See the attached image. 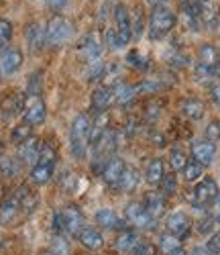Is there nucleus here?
I'll return each mask as SVG.
<instances>
[{"mask_svg": "<svg viewBox=\"0 0 220 255\" xmlns=\"http://www.w3.org/2000/svg\"><path fill=\"white\" fill-rule=\"evenodd\" d=\"M90 117L86 113H80L70 127V147L76 159H84L90 147Z\"/></svg>", "mask_w": 220, "mask_h": 255, "instance_id": "f257e3e1", "label": "nucleus"}, {"mask_svg": "<svg viewBox=\"0 0 220 255\" xmlns=\"http://www.w3.org/2000/svg\"><path fill=\"white\" fill-rule=\"evenodd\" d=\"M55 159H57V153L51 145L43 143L41 145V153H39V159L37 163L31 167V182L35 184H47L55 172Z\"/></svg>", "mask_w": 220, "mask_h": 255, "instance_id": "f03ea898", "label": "nucleus"}, {"mask_svg": "<svg viewBox=\"0 0 220 255\" xmlns=\"http://www.w3.org/2000/svg\"><path fill=\"white\" fill-rule=\"evenodd\" d=\"M175 27V12L171 8L163 6H155L149 18V35L151 39H163L165 35L171 33V29Z\"/></svg>", "mask_w": 220, "mask_h": 255, "instance_id": "7ed1b4c3", "label": "nucleus"}, {"mask_svg": "<svg viewBox=\"0 0 220 255\" xmlns=\"http://www.w3.org/2000/svg\"><path fill=\"white\" fill-rule=\"evenodd\" d=\"M74 33V25L65 16H51L45 27V43L51 47H59L68 41Z\"/></svg>", "mask_w": 220, "mask_h": 255, "instance_id": "20e7f679", "label": "nucleus"}, {"mask_svg": "<svg viewBox=\"0 0 220 255\" xmlns=\"http://www.w3.org/2000/svg\"><path fill=\"white\" fill-rule=\"evenodd\" d=\"M130 12L124 4H116L114 8V33H116V41H118V47H124L130 43L133 39V29H130Z\"/></svg>", "mask_w": 220, "mask_h": 255, "instance_id": "39448f33", "label": "nucleus"}, {"mask_svg": "<svg viewBox=\"0 0 220 255\" xmlns=\"http://www.w3.org/2000/svg\"><path fill=\"white\" fill-rule=\"evenodd\" d=\"M218 196V186L212 178H204L202 182H198L194 190H190V202L194 206H204V204H210L214 202Z\"/></svg>", "mask_w": 220, "mask_h": 255, "instance_id": "423d86ee", "label": "nucleus"}, {"mask_svg": "<svg viewBox=\"0 0 220 255\" xmlns=\"http://www.w3.org/2000/svg\"><path fill=\"white\" fill-rule=\"evenodd\" d=\"M23 115H25V123L33 125H41L47 117V106L41 100V96L35 94H25V106H23Z\"/></svg>", "mask_w": 220, "mask_h": 255, "instance_id": "0eeeda50", "label": "nucleus"}, {"mask_svg": "<svg viewBox=\"0 0 220 255\" xmlns=\"http://www.w3.org/2000/svg\"><path fill=\"white\" fill-rule=\"evenodd\" d=\"M61 212V227H63V233L65 235H72V237H78V233L84 229V217L80 208L76 206H65Z\"/></svg>", "mask_w": 220, "mask_h": 255, "instance_id": "6e6552de", "label": "nucleus"}, {"mask_svg": "<svg viewBox=\"0 0 220 255\" xmlns=\"http://www.w3.org/2000/svg\"><path fill=\"white\" fill-rule=\"evenodd\" d=\"M23 66V51L16 47H6L2 53H0V76H12L20 70Z\"/></svg>", "mask_w": 220, "mask_h": 255, "instance_id": "1a4fd4ad", "label": "nucleus"}, {"mask_svg": "<svg viewBox=\"0 0 220 255\" xmlns=\"http://www.w3.org/2000/svg\"><path fill=\"white\" fill-rule=\"evenodd\" d=\"M124 215H126V221L135 229H151L153 225H155V219H153L145 210V206L139 204V202H130L124 210Z\"/></svg>", "mask_w": 220, "mask_h": 255, "instance_id": "9d476101", "label": "nucleus"}, {"mask_svg": "<svg viewBox=\"0 0 220 255\" xmlns=\"http://www.w3.org/2000/svg\"><path fill=\"white\" fill-rule=\"evenodd\" d=\"M165 227H167V233H171V235L182 239L190 233L192 219L186 215V212H171V215L167 217V221H165Z\"/></svg>", "mask_w": 220, "mask_h": 255, "instance_id": "9b49d317", "label": "nucleus"}, {"mask_svg": "<svg viewBox=\"0 0 220 255\" xmlns=\"http://www.w3.org/2000/svg\"><path fill=\"white\" fill-rule=\"evenodd\" d=\"M124 167H126V163L120 159V157H110L106 163H104V167H102V180L108 184V186H112V188H116L118 186V182H120V176H122V172H124Z\"/></svg>", "mask_w": 220, "mask_h": 255, "instance_id": "f8f14e48", "label": "nucleus"}, {"mask_svg": "<svg viewBox=\"0 0 220 255\" xmlns=\"http://www.w3.org/2000/svg\"><path fill=\"white\" fill-rule=\"evenodd\" d=\"M214 155H216V145L210 143V141H206V139L196 141L192 145V157H194L196 163H200L202 167L204 165H210L212 159H214Z\"/></svg>", "mask_w": 220, "mask_h": 255, "instance_id": "ddd939ff", "label": "nucleus"}, {"mask_svg": "<svg viewBox=\"0 0 220 255\" xmlns=\"http://www.w3.org/2000/svg\"><path fill=\"white\" fill-rule=\"evenodd\" d=\"M80 51L88 61H98L100 53H102V43H100V37L96 33H88L82 41H80Z\"/></svg>", "mask_w": 220, "mask_h": 255, "instance_id": "4468645a", "label": "nucleus"}, {"mask_svg": "<svg viewBox=\"0 0 220 255\" xmlns=\"http://www.w3.org/2000/svg\"><path fill=\"white\" fill-rule=\"evenodd\" d=\"M96 223L100 225V227H104V229H110V231H122L126 225H124V221L116 215V212L112 210V208H100L98 212H96Z\"/></svg>", "mask_w": 220, "mask_h": 255, "instance_id": "2eb2a0df", "label": "nucleus"}, {"mask_svg": "<svg viewBox=\"0 0 220 255\" xmlns=\"http://www.w3.org/2000/svg\"><path fill=\"white\" fill-rule=\"evenodd\" d=\"M25 37H27V45L33 53H39L43 47H45V29H43L39 23H31L25 31Z\"/></svg>", "mask_w": 220, "mask_h": 255, "instance_id": "dca6fc26", "label": "nucleus"}, {"mask_svg": "<svg viewBox=\"0 0 220 255\" xmlns=\"http://www.w3.org/2000/svg\"><path fill=\"white\" fill-rule=\"evenodd\" d=\"M41 141L39 139H29L25 143H20L18 145V157L23 163H29V165H35L37 159H39V153H41Z\"/></svg>", "mask_w": 220, "mask_h": 255, "instance_id": "f3484780", "label": "nucleus"}, {"mask_svg": "<svg viewBox=\"0 0 220 255\" xmlns=\"http://www.w3.org/2000/svg\"><path fill=\"white\" fill-rule=\"evenodd\" d=\"M18 212H20V204H18V198L12 194L0 204V223L2 225H12L16 221V217H18Z\"/></svg>", "mask_w": 220, "mask_h": 255, "instance_id": "a211bd4d", "label": "nucleus"}, {"mask_svg": "<svg viewBox=\"0 0 220 255\" xmlns=\"http://www.w3.org/2000/svg\"><path fill=\"white\" fill-rule=\"evenodd\" d=\"M110 104H114L112 100V86H100L92 94V109L96 113H104Z\"/></svg>", "mask_w": 220, "mask_h": 255, "instance_id": "6ab92c4d", "label": "nucleus"}, {"mask_svg": "<svg viewBox=\"0 0 220 255\" xmlns=\"http://www.w3.org/2000/svg\"><path fill=\"white\" fill-rule=\"evenodd\" d=\"M78 239H80V243L86 247V249H100L102 245H104V237L100 235V233L96 231V229H92V227H84L80 233H78Z\"/></svg>", "mask_w": 220, "mask_h": 255, "instance_id": "aec40b11", "label": "nucleus"}, {"mask_svg": "<svg viewBox=\"0 0 220 255\" xmlns=\"http://www.w3.org/2000/svg\"><path fill=\"white\" fill-rule=\"evenodd\" d=\"M143 206H145V210L149 212V215L157 221V219L163 215V212H165L167 202H165V196H163V194H149V196L145 198Z\"/></svg>", "mask_w": 220, "mask_h": 255, "instance_id": "412c9836", "label": "nucleus"}, {"mask_svg": "<svg viewBox=\"0 0 220 255\" xmlns=\"http://www.w3.org/2000/svg\"><path fill=\"white\" fill-rule=\"evenodd\" d=\"M139 172H137V169L135 167H124V172H122V176H120V182H118V190H120V192H124V194H130V192H133V190L139 186Z\"/></svg>", "mask_w": 220, "mask_h": 255, "instance_id": "4be33fe9", "label": "nucleus"}, {"mask_svg": "<svg viewBox=\"0 0 220 255\" xmlns=\"http://www.w3.org/2000/svg\"><path fill=\"white\" fill-rule=\"evenodd\" d=\"M23 106H25V94H10L4 98L2 102V111H4V119H12L14 115L23 113Z\"/></svg>", "mask_w": 220, "mask_h": 255, "instance_id": "5701e85b", "label": "nucleus"}, {"mask_svg": "<svg viewBox=\"0 0 220 255\" xmlns=\"http://www.w3.org/2000/svg\"><path fill=\"white\" fill-rule=\"evenodd\" d=\"M163 161L159 159V157H155V159H151L149 163H147V167H145V180H147V184H151V186H159L161 184V180H163Z\"/></svg>", "mask_w": 220, "mask_h": 255, "instance_id": "b1692460", "label": "nucleus"}, {"mask_svg": "<svg viewBox=\"0 0 220 255\" xmlns=\"http://www.w3.org/2000/svg\"><path fill=\"white\" fill-rule=\"evenodd\" d=\"M218 59H220V53L210 43H204V45H200V49H198V63H202V66L214 68Z\"/></svg>", "mask_w": 220, "mask_h": 255, "instance_id": "393cba45", "label": "nucleus"}, {"mask_svg": "<svg viewBox=\"0 0 220 255\" xmlns=\"http://www.w3.org/2000/svg\"><path fill=\"white\" fill-rule=\"evenodd\" d=\"M204 102H200V100H196V98H188V100H184L182 102V113H184V117H188V119H192V121H198V119H202L204 117Z\"/></svg>", "mask_w": 220, "mask_h": 255, "instance_id": "a878e982", "label": "nucleus"}, {"mask_svg": "<svg viewBox=\"0 0 220 255\" xmlns=\"http://www.w3.org/2000/svg\"><path fill=\"white\" fill-rule=\"evenodd\" d=\"M137 94V88L130 86V84H116V86H112V100L116 104H126L135 98Z\"/></svg>", "mask_w": 220, "mask_h": 255, "instance_id": "bb28decb", "label": "nucleus"}, {"mask_svg": "<svg viewBox=\"0 0 220 255\" xmlns=\"http://www.w3.org/2000/svg\"><path fill=\"white\" fill-rule=\"evenodd\" d=\"M33 137V127L29 125V123H18L14 129H12V135H10V139H12V143H16V145H20V143H25V141H29Z\"/></svg>", "mask_w": 220, "mask_h": 255, "instance_id": "cd10ccee", "label": "nucleus"}, {"mask_svg": "<svg viewBox=\"0 0 220 255\" xmlns=\"http://www.w3.org/2000/svg\"><path fill=\"white\" fill-rule=\"evenodd\" d=\"M137 243H139V235L135 231H122L116 239V249L118 251H130Z\"/></svg>", "mask_w": 220, "mask_h": 255, "instance_id": "c85d7f7f", "label": "nucleus"}, {"mask_svg": "<svg viewBox=\"0 0 220 255\" xmlns=\"http://www.w3.org/2000/svg\"><path fill=\"white\" fill-rule=\"evenodd\" d=\"M204 174V167L200 163H196V161H188L186 167L182 169V176L186 182H196V180H200Z\"/></svg>", "mask_w": 220, "mask_h": 255, "instance_id": "c756f323", "label": "nucleus"}, {"mask_svg": "<svg viewBox=\"0 0 220 255\" xmlns=\"http://www.w3.org/2000/svg\"><path fill=\"white\" fill-rule=\"evenodd\" d=\"M10 39H12V25H10V20L0 18V51H4L8 47Z\"/></svg>", "mask_w": 220, "mask_h": 255, "instance_id": "7c9ffc66", "label": "nucleus"}, {"mask_svg": "<svg viewBox=\"0 0 220 255\" xmlns=\"http://www.w3.org/2000/svg\"><path fill=\"white\" fill-rule=\"evenodd\" d=\"M159 247L169 255L171 251H175L178 247H182V241L175 237V235H171V233H163V235L159 237Z\"/></svg>", "mask_w": 220, "mask_h": 255, "instance_id": "2f4dec72", "label": "nucleus"}, {"mask_svg": "<svg viewBox=\"0 0 220 255\" xmlns=\"http://www.w3.org/2000/svg\"><path fill=\"white\" fill-rule=\"evenodd\" d=\"M49 251L53 255H70V243H68V239H65L63 235H55Z\"/></svg>", "mask_w": 220, "mask_h": 255, "instance_id": "473e14b6", "label": "nucleus"}, {"mask_svg": "<svg viewBox=\"0 0 220 255\" xmlns=\"http://www.w3.org/2000/svg\"><path fill=\"white\" fill-rule=\"evenodd\" d=\"M169 161H171V167L175 169V172H182V169L186 167V163H188V155L180 149H173L171 155H169Z\"/></svg>", "mask_w": 220, "mask_h": 255, "instance_id": "72a5a7b5", "label": "nucleus"}, {"mask_svg": "<svg viewBox=\"0 0 220 255\" xmlns=\"http://www.w3.org/2000/svg\"><path fill=\"white\" fill-rule=\"evenodd\" d=\"M159 186H161L163 196H171V194H175V190H178V180H175L173 174H169V176H163Z\"/></svg>", "mask_w": 220, "mask_h": 255, "instance_id": "f704fd0d", "label": "nucleus"}, {"mask_svg": "<svg viewBox=\"0 0 220 255\" xmlns=\"http://www.w3.org/2000/svg\"><path fill=\"white\" fill-rule=\"evenodd\" d=\"M18 169H20V165H18L14 159H2V161H0V174L6 176V178L16 176Z\"/></svg>", "mask_w": 220, "mask_h": 255, "instance_id": "c9c22d12", "label": "nucleus"}, {"mask_svg": "<svg viewBox=\"0 0 220 255\" xmlns=\"http://www.w3.org/2000/svg\"><path fill=\"white\" fill-rule=\"evenodd\" d=\"M204 135H206V141H210V143L218 141L220 139V121H210Z\"/></svg>", "mask_w": 220, "mask_h": 255, "instance_id": "e433bc0d", "label": "nucleus"}, {"mask_svg": "<svg viewBox=\"0 0 220 255\" xmlns=\"http://www.w3.org/2000/svg\"><path fill=\"white\" fill-rule=\"evenodd\" d=\"M128 255H157V251H155V245L151 243H137L128 251Z\"/></svg>", "mask_w": 220, "mask_h": 255, "instance_id": "4c0bfd02", "label": "nucleus"}, {"mask_svg": "<svg viewBox=\"0 0 220 255\" xmlns=\"http://www.w3.org/2000/svg\"><path fill=\"white\" fill-rule=\"evenodd\" d=\"M194 74L200 82H208L210 78H214V68H208V66H202V63H196L194 68Z\"/></svg>", "mask_w": 220, "mask_h": 255, "instance_id": "58836bf2", "label": "nucleus"}, {"mask_svg": "<svg viewBox=\"0 0 220 255\" xmlns=\"http://www.w3.org/2000/svg\"><path fill=\"white\" fill-rule=\"evenodd\" d=\"M126 61L130 63V66H135V68H139V70H145L149 63H147V59L139 53V51H130L128 53V57H126Z\"/></svg>", "mask_w": 220, "mask_h": 255, "instance_id": "ea45409f", "label": "nucleus"}, {"mask_svg": "<svg viewBox=\"0 0 220 255\" xmlns=\"http://www.w3.org/2000/svg\"><path fill=\"white\" fill-rule=\"evenodd\" d=\"M27 94H35L39 96L41 94V74H31V80H29V92Z\"/></svg>", "mask_w": 220, "mask_h": 255, "instance_id": "a19ab883", "label": "nucleus"}, {"mask_svg": "<svg viewBox=\"0 0 220 255\" xmlns=\"http://www.w3.org/2000/svg\"><path fill=\"white\" fill-rule=\"evenodd\" d=\"M206 249H208L212 255H220V231H218V233H214V235L208 239Z\"/></svg>", "mask_w": 220, "mask_h": 255, "instance_id": "79ce46f5", "label": "nucleus"}, {"mask_svg": "<svg viewBox=\"0 0 220 255\" xmlns=\"http://www.w3.org/2000/svg\"><path fill=\"white\" fill-rule=\"evenodd\" d=\"M130 29H133V37L135 39H139L143 35V18H141V14H137L135 23H130Z\"/></svg>", "mask_w": 220, "mask_h": 255, "instance_id": "37998d69", "label": "nucleus"}, {"mask_svg": "<svg viewBox=\"0 0 220 255\" xmlns=\"http://www.w3.org/2000/svg\"><path fill=\"white\" fill-rule=\"evenodd\" d=\"M212 221L220 223V194L216 196V200H214V206H212Z\"/></svg>", "mask_w": 220, "mask_h": 255, "instance_id": "c03bdc74", "label": "nucleus"}, {"mask_svg": "<svg viewBox=\"0 0 220 255\" xmlns=\"http://www.w3.org/2000/svg\"><path fill=\"white\" fill-rule=\"evenodd\" d=\"M68 2H70V0H47V4H49L53 10H61Z\"/></svg>", "mask_w": 220, "mask_h": 255, "instance_id": "a18cd8bd", "label": "nucleus"}, {"mask_svg": "<svg viewBox=\"0 0 220 255\" xmlns=\"http://www.w3.org/2000/svg\"><path fill=\"white\" fill-rule=\"evenodd\" d=\"M210 94H212V100H214V104H216L218 109H220V84H216V86H212Z\"/></svg>", "mask_w": 220, "mask_h": 255, "instance_id": "49530a36", "label": "nucleus"}, {"mask_svg": "<svg viewBox=\"0 0 220 255\" xmlns=\"http://www.w3.org/2000/svg\"><path fill=\"white\" fill-rule=\"evenodd\" d=\"M212 229V219H202L200 221V227H198V231L200 233H208Z\"/></svg>", "mask_w": 220, "mask_h": 255, "instance_id": "de8ad7c7", "label": "nucleus"}, {"mask_svg": "<svg viewBox=\"0 0 220 255\" xmlns=\"http://www.w3.org/2000/svg\"><path fill=\"white\" fill-rule=\"evenodd\" d=\"M190 255H212L206 247H196V249H192V253Z\"/></svg>", "mask_w": 220, "mask_h": 255, "instance_id": "09e8293b", "label": "nucleus"}, {"mask_svg": "<svg viewBox=\"0 0 220 255\" xmlns=\"http://www.w3.org/2000/svg\"><path fill=\"white\" fill-rule=\"evenodd\" d=\"M147 2H149L153 8H155V6H163V4H165V0H147Z\"/></svg>", "mask_w": 220, "mask_h": 255, "instance_id": "8fccbe9b", "label": "nucleus"}, {"mask_svg": "<svg viewBox=\"0 0 220 255\" xmlns=\"http://www.w3.org/2000/svg\"><path fill=\"white\" fill-rule=\"evenodd\" d=\"M169 255H188V253H186V249H184V247H178L175 251H171Z\"/></svg>", "mask_w": 220, "mask_h": 255, "instance_id": "3c124183", "label": "nucleus"}, {"mask_svg": "<svg viewBox=\"0 0 220 255\" xmlns=\"http://www.w3.org/2000/svg\"><path fill=\"white\" fill-rule=\"evenodd\" d=\"M214 76H220V59L216 61V66H214Z\"/></svg>", "mask_w": 220, "mask_h": 255, "instance_id": "603ef678", "label": "nucleus"}, {"mask_svg": "<svg viewBox=\"0 0 220 255\" xmlns=\"http://www.w3.org/2000/svg\"><path fill=\"white\" fill-rule=\"evenodd\" d=\"M39 255H53V253H51V251H41Z\"/></svg>", "mask_w": 220, "mask_h": 255, "instance_id": "864d4df0", "label": "nucleus"}]
</instances>
